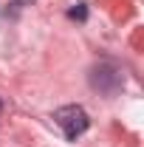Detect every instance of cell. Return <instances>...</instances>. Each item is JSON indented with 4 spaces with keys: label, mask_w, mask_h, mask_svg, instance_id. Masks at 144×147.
<instances>
[{
    "label": "cell",
    "mask_w": 144,
    "mask_h": 147,
    "mask_svg": "<svg viewBox=\"0 0 144 147\" xmlns=\"http://www.w3.org/2000/svg\"><path fill=\"white\" fill-rule=\"evenodd\" d=\"M90 82H93V88H99L102 93H116L122 88V71L113 68V65H99V68H93Z\"/></svg>",
    "instance_id": "7a4b0ae2"
},
{
    "label": "cell",
    "mask_w": 144,
    "mask_h": 147,
    "mask_svg": "<svg viewBox=\"0 0 144 147\" xmlns=\"http://www.w3.org/2000/svg\"><path fill=\"white\" fill-rule=\"evenodd\" d=\"M54 122L62 127V133H65L68 142H76V139L88 130V125H90L85 108H79V105H65V108H59L54 113Z\"/></svg>",
    "instance_id": "6da1fadb"
},
{
    "label": "cell",
    "mask_w": 144,
    "mask_h": 147,
    "mask_svg": "<svg viewBox=\"0 0 144 147\" xmlns=\"http://www.w3.org/2000/svg\"><path fill=\"white\" fill-rule=\"evenodd\" d=\"M71 17H79V20H82V17H85V9H71Z\"/></svg>",
    "instance_id": "3957f363"
}]
</instances>
